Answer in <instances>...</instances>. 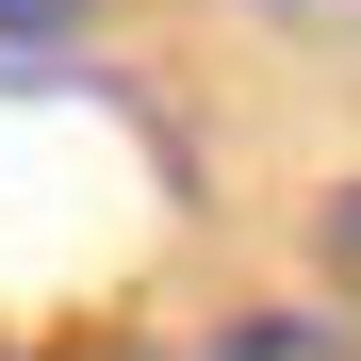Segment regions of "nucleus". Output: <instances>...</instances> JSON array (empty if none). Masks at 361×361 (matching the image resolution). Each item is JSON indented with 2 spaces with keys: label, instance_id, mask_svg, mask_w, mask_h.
I'll return each mask as SVG.
<instances>
[{
  "label": "nucleus",
  "instance_id": "3",
  "mask_svg": "<svg viewBox=\"0 0 361 361\" xmlns=\"http://www.w3.org/2000/svg\"><path fill=\"white\" fill-rule=\"evenodd\" d=\"M279 33H312V49H361V0H263Z\"/></svg>",
  "mask_w": 361,
  "mask_h": 361
},
{
  "label": "nucleus",
  "instance_id": "1",
  "mask_svg": "<svg viewBox=\"0 0 361 361\" xmlns=\"http://www.w3.org/2000/svg\"><path fill=\"white\" fill-rule=\"evenodd\" d=\"M197 361H361V329L312 312V295H247V312H214V329H197Z\"/></svg>",
  "mask_w": 361,
  "mask_h": 361
},
{
  "label": "nucleus",
  "instance_id": "2",
  "mask_svg": "<svg viewBox=\"0 0 361 361\" xmlns=\"http://www.w3.org/2000/svg\"><path fill=\"white\" fill-rule=\"evenodd\" d=\"M82 17H99V0H0V49H66Z\"/></svg>",
  "mask_w": 361,
  "mask_h": 361
}]
</instances>
